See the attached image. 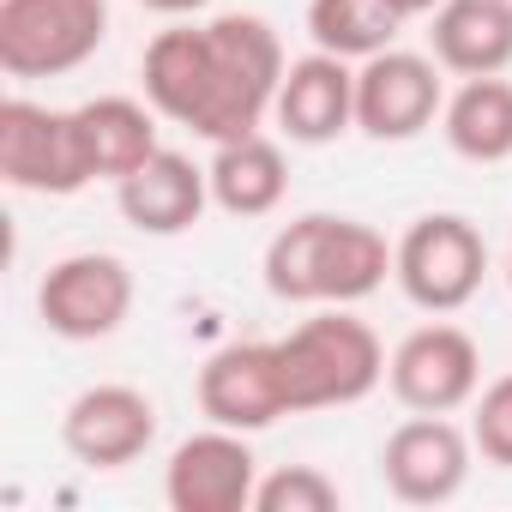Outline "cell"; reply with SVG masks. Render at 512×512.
I'll use <instances>...</instances> for the list:
<instances>
[{"label":"cell","mask_w":512,"mask_h":512,"mask_svg":"<svg viewBox=\"0 0 512 512\" xmlns=\"http://www.w3.org/2000/svg\"><path fill=\"white\" fill-rule=\"evenodd\" d=\"M392 278V247L362 217L308 211L266 247V290L290 308H356Z\"/></svg>","instance_id":"obj_2"},{"label":"cell","mask_w":512,"mask_h":512,"mask_svg":"<svg viewBox=\"0 0 512 512\" xmlns=\"http://www.w3.org/2000/svg\"><path fill=\"white\" fill-rule=\"evenodd\" d=\"M386 386H392V398H398L410 416H452V410H464V404L476 398V386H482V350H476V338H470L464 326H446V320L416 326V332L392 350Z\"/></svg>","instance_id":"obj_9"},{"label":"cell","mask_w":512,"mask_h":512,"mask_svg":"<svg viewBox=\"0 0 512 512\" xmlns=\"http://www.w3.org/2000/svg\"><path fill=\"white\" fill-rule=\"evenodd\" d=\"M386 7H392V13H404V19H428L440 0H386Z\"/></svg>","instance_id":"obj_24"},{"label":"cell","mask_w":512,"mask_h":512,"mask_svg":"<svg viewBox=\"0 0 512 512\" xmlns=\"http://www.w3.org/2000/svg\"><path fill=\"white\" fill-rule=\"evenodd\" d=\"M133 314V266L121 253H67L37 284V320L67 344H103Z\"/></svg>","instance_id":"obj_7"},{"label":"cell","mask_w":512,"mask_h":512,"mask_svg":"<svg viewBox=\"0 0 512 512\" xmlns=\"http://www.w3.org/2000/svg\"><path fill=\"white\" fill-rule=\"evenodd\" d=\"M506 284H512V247H506Z\"/></svg>","instance_id":"obj_25"},{"label":"cell","mask_w":512,"mask_h":512,"mask_svg":"<svg viewBox=\"0 0 512 512\" xmlns=\"http://www.w3.org/2000/svg\"><path fill=\"white\" fill-rule=\"evenodd\" d=\"M392 278L404 290L410 308L422 314H458L476 302L482 278H488V241L470 217L458 211H428L416 217L398 247H392Z\"/></svg>","instance_id":"obj_4"},{"label":"cell","mask_w":512,"mask_h":512,"mask_svg":"<svg viewBox=\"0 0 512 512\" xmlns=\"http://www.w3.org/2000/svg\"><path fill=\"white\" fill-rule=\"evenodd\" d=\"M253 488H260V458L247 434L217 422L205 434H187L163 470V500L175 512H253Z\"/></svg>","instance_id":"obj_10"},{"label":"cell","mask_w":512,"mask_h":512,"mask_svg":"<svg viewBox=\"0 0 512 512\" xmlns=\"http://www.w3.org/2000/svg\"><path fill=\"white\" fill-rule=\"evenodd\" d=\"M470 440H476L482 464L512 470V374H500L494 386H482L476 416H470Z\"/></svg>","instance_id":"obj_22"},{"label":"cell","mask_w":512,"mask_h":512,"mask_svg":"<svg viewBox=\"0 0 512 512\" xmlns=\"http://www.w3.org/2000/svg\"><path fill=\"white\" fill-rule=\"evenodd\" d=\"M446 109V85H440V61L434 55H410V49H380L356 67V133L380 139V145H404L416 133H428Z\"/></svg>","instance_id":"obj_8"},{"label":"cell","mask_w":512,"mask_h":512,"mask_svg":"<svg viewBox=\"0 0 512 512\" xmlns=\"http://www.w3.org/2000/svg\"><path fill=\"white\" fill-rule=\"evenodd\" d=\"M476 440L446 416H410L380 446V476L404 506H446L470 482Z\"/></svg>","instance_id":"obj_11"},{"label":"cell","mask_w":512,"mask_h":512,"mask_svg":"<svg viewBox=\"0 0 512 512\" xmlns=\"http://www.w3.org/2000/svg\"><path fill=\"white\" fill-rule=\"evenodd\" d=\"M278 362H284L290 416H308V410L362 404L386 380L392 356L380 350V338H374L368 320H356L350 308H320L290 338H278Z\"/></svg>","instance_id":"obj_3"},{"label":"cell","mask_w":512,"mask_h":512,"mask_svg":"<svg viewBox=\"0 0 512 512\" xmlns=\"http://www.w3.org/2000/svg\"><path fill=\"white\" fill-rule=\"evenodd\" d=\"M109 43V0H0V73L61 79Z\"/></svg>","instance_id":"obj_5"},{"label":"cell","mask_w":512,"mask_h":512,"mask_svg":"<svg viewBox=\"0 0 512 512\" xmlns=\"http://www.w3.org/2000/svg\"><path fill=\"white\" fill-rule=\"evenodd\" d=\"M272 121L284 127L290 145H332V139H344L356 127V61H338L326 49L290 61Z\"/></svg>","instance_id":"obj_14"},{"label":"cell","mask_w":512,"mask_h":512,"mask_svg":"<svg viewBox=\"0 0 512 512\" xmlns=\"http://www.w3.org/2000/svg\"><path fill=\"white\" fill-rule=\"evenodd\" d=\"M428 55L458 79L512 67V0H440L428 13Z\"/></svg>","instance_id":"obj_16"},{"label":"cell","mask_w":512,"mask_h":512,"mask_svg":"<svg viewBox=\"0 0 512 512\" xmlns=\"http://www.w3.org/2000/svg\"><path fill=\"white\" fill-rule=\"evenodd\" d=\"M0 175H7V187L43 193V199L85 193L97 175L79 139V115L31 103V97H7L0 103Z\"/></svg>","instance_id":"obj_6"},{"label":"cell","mask_w":512,"mask_h":512,"mask_svg":"<svg viewBox=\"0 0 512 512\" xmlns=\"http://www.w3.org/2000/svg\"><path fill=\"white\" fill-rule=\"evenodd\" d=\"M440 133L464 163H506L512 157V85L500 73L464 79L440 109Z\"/></svg>","instance_id":"obj_19"},{"label":"cell","mask_w":512,"mask_h":512,"mask_svg":"<svg viewBox=\"0 0 512 512\" xmlns=\"http://www.w3.org/2000/svg\"><path fill=\"white\" fill-rule=\"evenodd\" d=\"M338 506L344 494L320 464H284L253 488V512H338Z\"/></svg>","instance_id":"obj_21"},{"label":"cell","mask_w":512,"mask_h":512,"mask_svg":"<svg viewBox=\"0 0 512 512\" xmlns=\"http://www.w3.org/2000/svg\"><path fill=\"white\" fill-rule=\"evenodd\" d=\"M205 175H211V205L229 211V217H272L290 193V157L266 133L223 139L211 151Z\"/></svg>","instance_id":"obj_17"},{"label":"cell","mask_w":512,"mask_h":512,"mask_svg":"<svg viewBox=\"0 0 512 512\" xmlns=\"http://www.w3.org/2000/svg\"><path fill=\"white\" fill-rule=\"evenodd\" d=\"M199 410L217 428H235V434H260L278 416H290L278 344H223V350H211L205 368H199Z\"/></svg>","instance_id":"obj_12"},{"label":"cell","mask_w":512,"mask_h":512,"mask_svg":"<svg viewBox=\"0 0 512 512\" xmlns=\"http://www.w3.org/2000/svg\"><path fill=\"white\" fill-rule=\"evenodd\" d=\"M404 25L410 19L392 13L386 0H308V37H314V49H326L338 61H356V67L368 55L392 49Z\"/></svg>","instance_id":"obj_20"},{"label":"cell","mask_w":512,"mask_h":512,"mask_svg":"<svg viewBox=\"0 0 512 512\" xmlns=\"http://www.w3.org/2000/svg\"><path fill=\"white\" fill-rule=\"evenodd\" d=\"M284 67H290L284 43L260 13H217L205 25L157 31L145 43L139 79H145V103L163 121L223 145L272 121Z\"/></svg>","instance_id":"obj_1"},{"label":"cell","mask_w":512,"mask_h":512,"mask_svg":"<svg viewBox=\"0 0 512 512\" xmlns=\"http://www.w3.org/2000/svg\"><path fill=\"white\" fill-rule=\"evenodd\" d=\"M139 7H151V13H163V19H193V13L211 7V0H139Z\"/></svg>","instance_id":"obj_23"},{"label":"cell","mask_w":512,"mask_h":512,"mask_svg":"<svg viewBox=\"0 0 512 512\" xmlns=\"http://www.w3.org/2000/svg\"><path fill=\"white\" fill-rule=\"evenodd\" d=\"M157 440V404L139 386H85L61 416V446L91 470H127Z\"/></svg>","instance_id":"obj_13"},{"label":"cell","mask_w":512,"mask_h":512,"mask_svg":"<svg viewBox=\"0 0 512 512\" xmlns=\"http://www.w3.org/2000/svg\"><path fill=\"white\" fill-rule=\"evenodd\" d=\"M115 205L139 235H187L211 205V175L181 151H157L115 181Z\"/></svg>","instance_id":"obj_15"},{"label":"cell","mask_w":512,"mask_h":512,"mask_svg":"<svg viewBox=\"0 0 512 512\" xmlns=\"http://www.w3.org/2000/svg\"><path fill=\"white\" fill-rule=\"evenodd\" d=\"M79 115V139H85V157H91V175L97 181H127L145 157H157V109L139 103V97H91L73 109Z\"/></svg>","instance_id":"obj_18"}]
</instances>
